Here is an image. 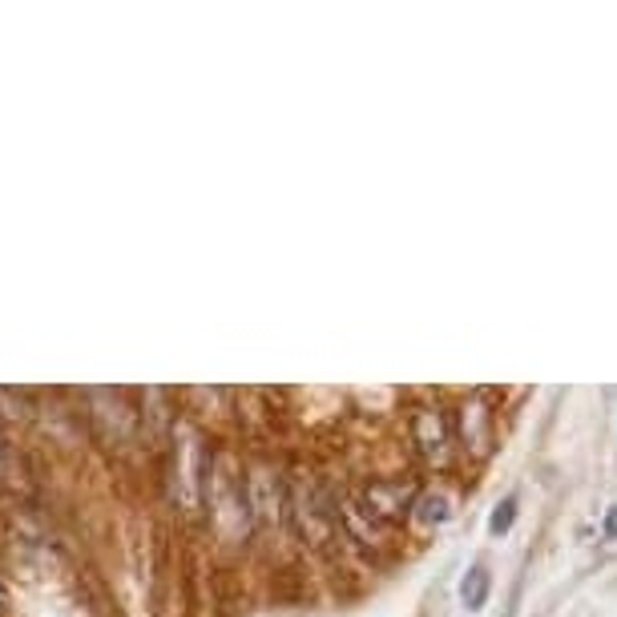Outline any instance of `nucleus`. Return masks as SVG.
Listing matches in <instances>:
<instances>
[{"label": "nucleus", "mask_w": 617, "mask_h": 617, "mask_svg": "<svg viewBox=\"0 0 617 617\" xmlns=\"http://www.w3.org/2000/svg\"><path fill=\"white\" fill-rule=\"evenodd\" d=\"M416 517H420L424 525H440V521H448L452 517V500H448V493H424L416 497Z\"/></svg>", "instance_id": "obj_5"}, {"label": "nucleus", "mask_w": 617, "mask_h": 617, "mask_svg": "<svg viewBox=\"0 0 617 617\" xmlns=\"http://www.w3.org/2000/svg\"><path fill=\"white\" fill-rule=\"evenodd\" d=\"M416 497H420V480L412 476H371L355 488V505L388 529L404 525V517H412L416 509Z\"/></svg>", "instance_id": "obj_2"}, {"label": "nucleus", "mask_w": 617, "mask_h": 617, "mask_svg": "<svg viewBox=\"0 0 617 617\" xmlns=\"http://www.w3.org/2000/svg\"><path fill=\"white\" fill-rule=\"evenodd\" d=\"M488 590H493V578H488L485 565H473V569L464 573V581H460V597H464L468 609H485Z\"/></svg>", "instance_id": "obj_4"}, {"label": "nucleus", "mask_w": 617, "mask_h": 617, "mask_svg": "<svg viewBox=\"0 0 617 617\" xmlns=\"http://www.w3.org/2000/svg\"><path fill=\"white\" fill-rule=\"evenodd\" d=\"M605 537H617V505L605 512Z\"/></svg>", "instance_id": "obj_7"}, {"label": "nucleus", "mask_w": 617, "mask_h": 617, "mask_svg": "<svg viewBox=\"0 0 617 617\" xmlns=\"http://www.w3.org/2000/svg\"><path fill=\"white\" fill-rule=\"evenodd\" d=\"M407 440L416 448V456L444 468L452 456V416L440 404L424 400L407 412Z\"/></svg>", "instance_id": "obj_3"}, {"label": "nucleus", "mask_w": 617, "mask_h": 617, "mask_svg": "<svg viewBox=\"0 0 617 617\" xmlns=\"http://www.w3.org/2000/svg\"><path fill=\"white\" fill-rule=\"evenodd\" d=\"M512 521H517V497H505L497 509H493V517H488V533H493V537H505L512 529Z\"/></svg>", "instance_id": "obj_6"}, {"label": "nucleus", "mask_w": 617, "mask_h": 617, "mask_svg": "<svg viewBox=\"0 0 617 617\" xmlns=\"http://www.w3.org/2000/svg\"><path fill=\"white\" fill-rule=\"evenodd\" d=\"M497 392L493 388H476L456 404L452 412V436L460 440L468 460H488L497 448Z\"/></svg>", "instance_id": "obj_1"}]
</instances>
